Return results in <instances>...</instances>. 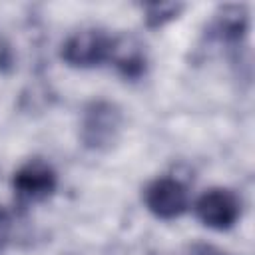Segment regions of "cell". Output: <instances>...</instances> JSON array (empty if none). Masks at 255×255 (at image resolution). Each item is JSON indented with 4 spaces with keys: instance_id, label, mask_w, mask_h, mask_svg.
<instances>
[{
    "instance_id": "obj_1",
    "label": "cell",
    "mask_w": 255,
    "mask_h": 255,
    "mask_svg": "<svg viewBox=\"0 0 255 255\" xmlns=\"http://www.w3.org/2000/svg\"><path fill=\"white\" fill-rule=\"evenodd\" d=\"M124 114L110 100H92L80 116V141L90 151H110L122 137Z\"/></svg>"
},
{
    "instance_id": "obj_2",
    "label": "cell",
    "mask_w": 255,
    "mask_h": 255,
    "mask_svg": "<svg viewBox=\"0 0 255 255\" xmlns=\"http://www.w3.org/2000/svg\"><path fill=\"white\" fill-rule=\"evenodd\" d=\"M116 40L118 36H112L102 28H82L64 40L60 58L72 68H100L106 62H112Z\"/></svg>"
},
{
    "instance_id": "obj_3",
    "label": "cell",
    "mask_w": 255,
    "mask_h": 255,
    "mask_svg": "<svg viewBox=\"0 0 255 255\" xmlns=\"http://www.w3.org/2000/svg\"><path fill=\"white\" fill-rule=\"evenodd\" d=\"M58 187L56 169L42 157L28 159L12 175V191L18 203H40L48 199Z\"/></svg>"
},
{
    "instance_id": "obj_4",
    "label": "cell",
    "mask_w": 255,
    "mask_h": 255,
    "mask_svg": "<svg viewBox=\"0 0 255 255\" xmlns=\"http://www.w3.org/2000/svg\"><path fill=\"white\" fill-rule=\"evenodd\" d=\"M195 215L205 227L213 231H227L241 215V201L227 187H211L197 197Z\"/></svg>"
},
{
    "instance_id": "obj_5",
    "label": "cell",
    "mask_w": 255,
    "mask_h": 255,
    "mask_svg": "<svg viewBox=\"0 0 255 255\" xmlns=\"http://www.w3.org/2000/svg\"><path fill=\"white\" fill-rule=\"evenodd\" d=\"M143 203L147 211L163 221L181 217L187 207V189L175 177H157L143 189Z\"/></svg>"
},
{
    "instance_id": "obj_6",
    "label": "cell",
    "mask_w": 255,
    "mask_h": 255,
    "mask_svg": "<svg viewBox=\"0 0 255 255\" xmlns=\"http://www.w3.org/2000/svg\"><path fill=\"white\" fill-rule=\"evenodd\" d=\"M209 36L225 46H237L249 30V12L245 4H225L213 14Z\"/></svg>"
},
{
    "instance_id": "obj_7",
    "label": "cell",
    "mask_w": 255,
    "mask_h": 255,
    "mask_svg": "<svg viewBox=\"0 0 255 255\" xmlns=\"http://www.w3.org/2000/svg\"><path fill=\"white\" fill-rule=\"evenodd\" d=\"M112 64L116 66V70L122 78L131 80V82L143 78L145 70H147V58H145L143 48L135 40L124 38V36H118V40H116Z\"/></svg>"
},
{
    "instance_id": "obj_8",
    "label": "cell",
    "mask_w": 255,
    "mask_h": 255,
    "mask_svg": "<svg viewBox=\"0 0 255 255\" xmlns=\"http://www.w3.org/2000/svg\"><path fill=\"white\" fill-rule=\"evenodd\" d=\"M181 10H183V4H179V2H147V4H143L145 26L161 28L167 22L175 20Z\"/></svg>"
},
{
    "instance_id": "obj_9",
    "label": "cell",
    "mask_w": 255,
    "mask_h": 255,
    "mask_svg": "<svg viewBox=\"0 0 255 255\" xmlns=\"http://www.w3.org/2000/svg\"><path fill=\"white\" fill-rule=\"evenodd\" d=\"M14 68V52L6 38L0 34V74H8Z\"/></svg>"
},
{
    "instance_id": "obj_10",
    "label": "cell",
    "mask_w": 255,
    "mask_h": 255,
    "mask_svg": "<svg viewBox=\"0 0 255 255\" xmlns=\"http://www.w3.org/2000/svg\"><path fill=\"white\" fill-rule=\"evenodd\" d=\"M187 255H227V253L215 245H209V243H195L189 247Z\"/></svg>"
},
{
    "instance_id": "obj_11",
    "label": "cell",
    "mask_w": 255,
    "mask_h": 255,
    "mask_svg": "<svg viewBox=\"0 0 255 255\" xmlns=\"http://www.w3.org/2000/svg\"><path fill=\"white\" fill-rule=\"evenodd\" d=\"M8 225H10V217H8V213H6L4 209H0V247H2V243H4Z\"/></svg>"
}]
</instances>
